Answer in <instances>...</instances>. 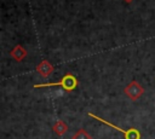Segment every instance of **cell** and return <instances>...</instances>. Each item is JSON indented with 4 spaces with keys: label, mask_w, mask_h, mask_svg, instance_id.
<instances>
[{
    "label": "cell",
    "mask_w": 155,
    "mask_h": 139,
    "mask_svg": "<svg viewBox=\"0 0 155 139\" xmlns=\"http://www.w3.org/2000/svg\"><path fill=\"white\" fill-rule=\"evenodd\" d=\"M88 116L92 117V118H96L97 121L103 122L104 124H107V126H109V127H111V128H114V129H116V131H119V132H121L125 139H140V132H139L137 128L130 127V128H127V129H124V128L117 127V126L113 124L111 122H109V121H107V120H104V118H102V117L94 115L93 112H88Z\"/></svg>",
    "instance_id": "obj_2"
},
{
    "label": "cell",
    "mask_w": 155,
    "mask_h": 139,
    "mask_svg": "<svg viewBox=\"0 0 155 139\" xmlns=\"http://www.w3.org/2000/svg\"><path fill=\"white\" fill-rule=\"evenodd\" d=\"M124 1H126V2H127V4H130V2H132V1H133V0H124Z\"/></svg>",
    "instance_id": "obj_8"
},
{
    "label": "cell",
    "mask_w": 155,
    "mask_h": 139,
    "mask_svg": "<svg viewBox=\"0 0 155 139\" xmlns=\"http://www.w3.org/2000/svg\"><path fill=\"white\" fill-rule=\"evenodd\" d=\"M52 129H53V132H54L57 135L62 137V135H64V134L68 132V126H67V123H65L64 121L57 120V121L54 122V124L52 126Z\"/></svg>",
    "instance_id": "obj_6"
},
{
    "label": "cell",
    "mask_w": 155,
    "mask_h": 139,
    "mask_svg": "<svg viewBox=\"0 0 155 139\" xmlns=\"http://www.w3.org/2000/svg\"><path fill=\"white\" fill-rule=\"evenodd\" d=\"M27 56V51L24 50L23 46L21 45H17L13 47V50L11 51V57L16 60V62H22Z\"/></svg>",
    "instance_id": "obj_5"
},
{
    "label": "cell",
    "mask_w": 155,
    "mask_h": 139,
    "mask_svg": "<svg viewBox=\"0 0 155 139\" xmlns=\"http://www.w3.org/2000/svg\"><path fill=\"white\" fill-rule=\"evenodd\" d=\"M125 94L131 99V100H137L142 97L144 93V88L137 82V81H131L124 89Z\"/></svg>",
    "instance_id": "obj_3"
},
{
    "label": "cell",
    "mask_w": 155,
    "mask_h": 139,
    "mask_svg": "<svg viewBox=\"0 0 155 139\" xmlns=\"http://www.w3.org/2000/svg\"><path fill=\"white\" fill-rule=\"evenodd\" d=\"M71 139H92V137H91V134H90L87 131H85L84 128H79V129L73 134Z\"/></svg>",
    "instance_id": "obj_7"
},
{
    "label": "cell",
    "mask_w": 155,
    "mask_h": 139,
    "mask_svg": "<svg viewBox=\"0 0 155 139\" xmlns=\"http://www.w3.org/2000/svg\"><path fill=\"white\" fill-rule=\"evenodd\" d=\"M53 70H54V68H53V65L48 62V60H41L38 65H36V71L42 76V77H48L52 73H53Z\"/></svg>",
    "instance_id": "obj_4"
},
{
    "label": "cell",
    "mask_w": 155,
    "mask_h": 139,
    "mask_svg": "<svg viewBox=\"0 0 155 139\" xmlns=\"http://www.w3.org/2000/svg\"><path fill=\"white\" fill-rule=\"evenodd\" d=\"M78 79L71 74V73H67L59 81L57 82H47V83H38V85H34V88H42V87H56V86H59L62 87L64 91L67 92H71L74 91L76 87H78Z\"/></svg>",
    "instance_id": "obj_1"
}]
</instances>
